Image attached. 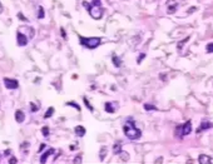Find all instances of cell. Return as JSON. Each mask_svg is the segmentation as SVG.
<instances>
[{"label": "cell", "instance_id": "5", "mask_svg": "<svg viewBox=\"0 0 213 164\" xmlns=\"http://www.w3.org/2000/svg\"><path fill=\"white\" fill-rule=\"evenodd\" d=\"M28 41H29V38L25 34H23L22 31L16 33V43H18L19 47H25L28 44Z\"/></svg>", "mask_w": 213, "mask_h": 164}, {"label": "cell", "instance_id": "4", "mask_svg": "<svg viewBox=\"0 0 213 164\" xmlns=\"http://www.w3.org/2000/svg\"><path fill=\"white\" fill-rule=\"evenodd\" d=\"M175 135H177L178 138H183L186 135H189V134L192 133V121L188 120L186 121L184 124H181L178 125L177 128H175Z\"/></svg>", "mask_w": 213, "mask_h": 164}, {"label": "cell", "instance_id": "31", "mask_svg": "<svg viewBox=\"0 0 213 164\" xmlns=\"http://www.w3.org/2000/svg\"><path fill=\"white\" fill-rule=\"evenodd\" d=\"M0 158H1V155H0Z\"/></svg>", "mask_w": 213, "mask_h": 164}, {"label": "cell", "instance_id": "6", "mask_svg": "<svg viewBox=\"0 0 213 164\" xmlns=\"http://www.w3.org/2000/svg\"><path fill=\"white\" fill-rule=\"evenodd\" d=\"M4 84H5V87L8 88V89H16V88L19 87L18 80L10 79V78H4Z\"/></svg>", "mask_w": 213, "mask_h": 164}, {"label": "cell", "instance_id": "14", "mask_svg": "<svg viewBox=\"0 0 213 164\" xmlns=\"http://www.w3.org/2000/svg\"><path fill=\"white\" fill-rule=\"evenodd\" d=\"M122 152V143L120 142H115L114 147H113V153L114 154H119Z\"/></svg>", "mask_w": 213, "mask_h": 164}, {"label": "cell", "instance_id": "18", "mask_svg": "<svg viewBox=\"0 0 213 164\" xmlns=\"http://www.w3.org/2000/svg\"><path fill=\"white\" fill-rule=\"evenodd\" d=\"M30 110L33 112V113H35V112H38L39 110V105H36V104H34V103H30Z\"/></svg>", "mask_w": 213, "mask_h": 164}, {"label": "cell", "instance_id": "22", "mask_svg": "<svg viewBox=\"0 0 213 164\" xmlns=\"http://www.w3.org/2000/svg\"><path fill=\"white\" fill-rule=\"evenodd\" d=\"M119 155L122 157V159H123L124 162H127V161H128V158H129L128 153H124V152H120V153H119Z\"/></svg>", "mask_w": 213, "mask_h": 164}, {"label": "cell", "instance_id": "21", "mask_svg": "<svg viewBox=\"0 0 213 164\" xmlns=\"http://www.w3.org/2000/svg\"><path fill=\"white\" fill-rule=\"evenodd\" d=\"M66 105H70V107H74L77 110H80V107L78 105L77 103H74V102H69V103H66Z\"/></svg>", "mask_w": 213, "mask_h": 164}, {"label": "cell", "instance_id": "2", "mask_svg": "<svg viewBox=\"0 0 213 164\" xmlns=\"http://www.w3.org/2000/svg\"><path fill=\"white\" fill-rule=\"evenodd\" d=\"M83 5L87 8L88 13L90 14V16L95 20H99L102 19L103 16V6H102V3H100V0H93V3L88 4L87 1L83 3Z\"/></svg>", "mask_w": 213, "mask_h": 164}, {"label": "cell", "instance_id": "1", "mask_svg": "<svg viewBox=\"0 0 213 164\" xmlns=\"http://www.w3.org/2000/svg\"><path fill=\"white\" fill-rule=\"evenodd\" d=\"M123 132L124 135L132 140H138L142 137V130L137 128L135 121L133 119H128L123 125Z\"/></svg>", "mask_w": 213, "mask_h": 164}, {"label": "cell", "instance_id": "10", "mask_svg": "<svg viewBox=\"0 0 213 164\" xmlns=\"http://www.w3.org/2000/svg\"><path fill=\"white\" fill-rule=\"evenodd\" d=\"M53 153H55V149H54V148H49L47 152H45L43 155H41L40 163H45V162H47V159H48V157H49V155H52Z\"/></svg>", "mask_w": 213, "mask_h": 164}, {"label": "cell", "instance_id": "15", "mask_svg": "<svg viewBox=\"0 0 213 164\" xmlns=\"http://www.w3.org/2000/svg\"><path fill=\"white\" fill-rule=\"evenodd\" d=\"M112 60H113V64H114L117 68H119L120 65H122V60L117 57V55H113V58H112Z\"/></svg>", "mask_w": 213, "mask_h": 164}, {"label": "cell", "instance_id": "11", "mask_svg": "<svg viewBox=\"0 0 213 164\" xmlns=\"http://www.w3.org/2000/svg\"><path fill=\"white\" fill-rule=\"evenodd\" d=\"M25 119V114L23 110H16L15 112V120L18 121V123H23Z\"/></svg>", "mask_w": 213, "mask_h": 164}, {"label": "cell", "instance_id": "8", "mask_svg": "<svg viewBox=\"0 0 213 164\" xmlns=\"http://www.w3.org/2000/svg\"><path fill=\"white\" fill-rule=\"evenodd\" d=\"M198 162L200 164H210V163H212V158L210 157V155L200 154L199 157H198Z\"/></svg>", "mask_w": 213, "mask_h": 164}, {"label": "cell", "instance_id": "16", "mask_svg": "<svg viewBox=\"0 0 213 164\" xmlns=\"http://www.w3.org/2000/svg\"><path fill=\"white\" fill-rule=\"evenodd\" d=\"M53 114H54V108H53V107H50V108L48 109V110L45 112V114H44V119H49V118L52 117Z\"/></svg>", "mask_w": 213, "mask_h": 164}, {"label": "cell", "instance_id": "29", "mask_svg": "<svg viewBox=\"0 0 213 164\" xmlns=\"http://www.w3.org/2000/svg\"><path fill=\"white\" fill-rule=\"evenodd\" d=\"M61 35H63V38H65V31H64V29H61Z\"/></svg>", "mask_w": 213, "mask_h": 164}, {"label": "cell", "instance_id": "26", "mask_svg": "<svg viewBox=\"0 0 213 164\" xmlns=\"http://www.w3.org/2000/svg\"><path fill=\"white\" fill-rule=\"evenodd\" d=\"M144 58H145V54H140V55L138 57V59H137V63H138V64H139V63H140L142 60H143Z\"/></svg>", "mask_w": 213, "mask_h": 164}, {"label": "cell", "instance_id": "25", "mask_svg": "<svg viewBox=\"0 0 213 164\" xmlns=\"http://www.w3.org/2000/svg\"><path fill=\"white\" fill-rule=\"evenodd\" d=\"M18 18H19L20 20H23V22H28V19L25 18V16L22 14V13H18Z\"/></svg>", "mask_w": 213, "mask_h": 164}, {"label": "cell", "instance_id": "28", "mask_svg": "<svg viewBox=\"0 0 213 164\" xmlns=\"http://www.w3.org/2000/svg\"><path fill=\"white\" fill-rule=\"evenodd\" d=\"M16 162H18V161H16V159H15L14 157H13V158L10 159V161H9V163H16Z\"/></svg>", "mask_w": 213, "mask_h": 164}, {"label": "cell", "instance_id": "24", "mask_svg": "<svg viewBox=\"0 0 213 164\" xmlns=\"http://www.w3.org/2000/svg\"><path fill=\"white\" fill-rule=\"evenodd\" d=\"M206 50H207V53H213V43H210V44H207V47H206Z\"/></svg>", "mask_w": 213, "mask_h": 164}, {"label": "cell", "instance_id": "7", "mask_svg": "<svg viewBox=\"0 0 213 164\" xmlns=\"http://www.w3.org/2000/svg\"><path fill=\"white\" fill-rule=\"evenodd\" d=\"M211 128H213V123H211V121H208V120H203L197 129V133L199 134L200 132H203V130H207V129H211Z\"/></svg>", "mask_w": 213, "mask_h": 164}, {"label": "cell", "instance_id": "12", "mask_svg": "<svg viewBox=\"0 0 213 164\" xmlns=\"http://www.w3.org/2000/svg\"><path fill=\"white\" fill-rule=\"evenodd\" d=\"M177 6H178V4L175 3V1H169L168 3V9H167V13H168V14H173V13L177 10Z\"/></svg>", "mask_w": 213, "mask_h": 164}, {"label": "cell", "instance_id": "30", "mask_svg": "<svg viewBox=\"0 0 213 164\" xmlns=\"http://www.w3.org/2000/svg\"><path fill=\"white\" fill-rule=\"evenodd\" d=\"M0 6H1V4H0Z\"/></svg>", "mask_w": 213, "mask_h": 164}, {"label": "cell", "instance_id": "13", "mask_svg": "<svg viewBox=\"0 0 213 164\" xmlns=\"http://www.w3.org/2000/svg\"><path fill=\"white\" fill-rule=\"evenodd\" d=\"M114 107H117V103H105V112L107 113H114L115 112Z\"/></svg>", "mask_w": 213, "mask_h": 164}, {"label": "cell", "instance_id": "23", "mask_svg": "<svg viewBox=\"0 0 213 164\" xmlns=\"http://www.w3.org/2000/svg\"><path fill=\"white\" fill-rule=\"evenodd\" d=\"M83 100H84V103H85V105L88 107V109H89V110H90V112H93V110H94V109H93V107H91V105H90V103H89V102H88V99H87V98H83Z\"/></svg>", "mask_w": 213, "mask_h": 164}, {"label": "cell", "instance_id": "3", "mask_svg": "<svg viewBox=\"0 0 213 164\" xmlns=\"http://www.w3.org/2000/svg\"><path fill=\"white\" fill-rule=\"evenodd\" d=\"M79 43H80L84 48L88 49H95L99 47V44L102 43V39L98 36H93V38H84V36H79Z\"/></svg>", "mask_w": 213, "mask_h": 164}, {"label": "cell", "instance_id": "20", "mask_svg": "<svg viewBox=\"0 0 213 164\" xmlns=\"http://www.w3.org/2000/svg\"><path fill=\"white\" fill-rule=\"evenodd\" d=\"M144 109L147 112H149V110H157V108L154 105H150V104H144Z\"/></svg>", "mask_w": 213, "mask_h": 164}, {"label": "cell", "instance_id": "17", "mask_svg": "<svg viewBox=\"0 0 213 164\" xmlns=\"http://www.w3.org/2000/svg\"><path fill=\"white\" fill-rule=\"evenodd\" d=\"M44 16H45L44 8H43V6H39V9H38V18H39V19H43Z\"/></svg>", "mask_w": 213, "mask_h": 164}, {"label": "cell", "instance_id": "27", "mask_svg": "<svg viewBox=\"0 0 213 164\" xmlns=\"http://www.w3.org/2000/svg\"><path fill=\"white\" fill-rule=\"evenodd\" d=\"M45 147H47L45 144H41V145H40V148H39V150H38V152H39V153H41V152H43V150L45 149Z\"/></svg>", "mask_w": 213, "mask_h": 164}, {"label": "cell", "instance_id": "9", "mask_svg": "<svg viewBox=\"0 0 213 164\" xmlns=\"http://www.w3.org/2000/svg\"><path fill=\"white\" fill-rule=\"evenodd\" d=\"M74 133H75V135H77V137L82 138V137L85 135V128L82 127V125H78V127L74 128Z\"/></svg>", "mask_w": 213, "mask_h": 164}, {"label": "cell", "instance_id": "19", "mask_svg": "<svg viewBox=\"0 0 213 164\" xmlns=\"http://www.w3.org/2000/svg\"><path fill=\"white\" fill-rule=\"evenodd\" d=\"M41 133H43V135H44V137H48V135H49V133H50L49 127H43V128H41Z\"/></svg>", "mask_w": 213, "mask_h": 164}]
</instances>
